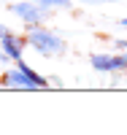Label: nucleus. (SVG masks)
Here are the masks:
<instances>
[{"label": "nucleus", "mask_w": 127, "mask_h": 135, "mask_svg": "<svg viewBox=\"0 0 127 135\" xmlns=\"http://www.w3.org/2000/svg\"><path fill=\"white\" fill-rule=\"evenodd\" d=\"M25 43H27V38H19L16 32H6V38L0 41V49H3L6 54H8V60L11 62H16V60H22V49H25Z\"/></svg>", "instance_id": "5"}, {"label": "nucleus", "mask_w": 127, "mask_h": 135, "mask_svg": "<svg viewBox=\"0 0 127 135\" xmlns=\"http://www.w3.org/2000/svg\"><path fill=\"white\" fill-rule=\"evenodd\" d=\"M25 38H27V43H30L38 54H43V57H60V54L68 49L65 41L57 35V32L46 30V27H41V25H27Z\"/></svg>", "instance_id": "1"}, {"label": "nucleus", "mask_w": 127, "mask_h": 135, "mask_svg": "<svg viewBox=\"0 0 127 135\" xmlns=\"http://www.w3.org/2000/svg\"><path fill=\"white\" fill-rule=\"evenodd\" d=\"M38 6H46V8H70V0H32Z\"/></svg>", "instance_id": "6"}, {"label": "nucleus", "mask_w": 127, "mask_h": 135, "mask_svg": "<svg viewBox=\"0 0 127 135\" xmlns=\"http://www.w3.org/2000/svg\"><path fill=\"white\" fill-rule=\"evenodd\" d=\"M0 62H8V54H6L3 49H0Z\"/></svg>", "instance_id": "7"}, {"label": "nucleus", "mask_w": 127, "mask_h": 135, "mask_svg": "<svg viewBox=\"0 0 127 135\" xmlns=\"http://www.w3.org/2000/svg\"><path fill=\"white\" fill-rule=\"evenodd\" d=\"M81 3H111V0H81Z\"/></svg>", "instance_id": "8"}, {"label": "nucleus", "mask_w": 127, "mask_h": 135, "mask_svg": "<svg viewBox=\"0 0 127 135\" xmlns=\"http://www.w3.org/2000/svg\"><path fill=\"white\" fill-rule=\"evenodd\" d=\"M6 32H8V30H6L3 25H0V41H3V38H6Z\"/></svg>", "instance_id": "9"}, {"label": "nucleus", "mask_w": 127, "mask_h": 135, "mask_svg": "<svg viewBox=\"0 0 127 135\" xmlns=\"http://www.w3.org/2000/svg\"><path fill=\"white\" fill-rule=\"evenodd\" d=\"M11 11H14V14L25 22V25H43V22L49 19V14H51L46 6H38V3H32V0L14 3V6H11Z\"/></svg>", "instance_id": "3"}, {"label": "nucleus", "mask_w": 127, "mask_h": 135, "mask_svg": "<svg viewBox=\"0 0 127 135\" xmlns=\"http://www.w3.org/2000/svg\"><path fill=\"white\" fill-rule=\"evenodd\" d=\"M89 62H92V68H95L97 73L127 70V54H92Z\"/></svg>", "instance_id": "4"}, {"label": "nucleus", "mask_w": 127, "mask_h": 135, "mask_svg": "<svg viewBox=\"0 0 127 135\" xmlns=\"http://www.w3.org/2000/svg\"><path fill=\"white\" fill-rule=\"evenodd\" d=\"M119 25H122V27H127V19H122V22H119Z\"/></svg>", "instance_id": "10"}, {"label": "nucleus", "mask_w": 127, "mask_h": 135, "mask_svg": "<svg viewBox=\"0 0 127 135\" xmlns=\"http://www.w3.org/2000/svg\"><path fill=\"white\" fill-rule=\"evenodd\" d=\"M0 84L11 86V89H41V86H46L49 81H46L43 76H38L25 60H16L14 70H6L3 76H0Z\"/></svg>", "instance_id": "2"}]
</instances>
